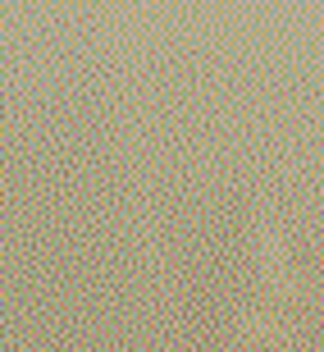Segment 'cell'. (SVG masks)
Segmentation results:
<instances>
[{"label":"cell","instance_id":"6da1fadb","mask_svg":"<svg viewBox=\"0 0 324 352\" xmlns=\"http://www.w3.org/2000/svg\"><path fill=\"white\" fill-rule=\"evenodd\" d=\"M279 256L256 210L224 201L192 243V293L206 352H288L274 334Z\"/></svg>","mask_w":324,"mask_h":352}]
</instances>
